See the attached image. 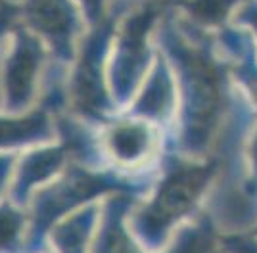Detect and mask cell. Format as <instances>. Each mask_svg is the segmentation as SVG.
Returning <instances> with one entry per match:
<instances>
[{
  "label": "cell",
  "mask_w": 257,
  "mask_h": 253,
  "mask_svg": "<svg viewBox=\"0 0 257 253\" xmlns=\"http://www.w3.org/2000/svg\"><path fill=\"white\" fill-rule=\"evenodd\" d=\"M215 173V161L173 159L146 203L128 211L127 228L135 242L146 251L169 245L175 230L192 222L190 217L200 209Z\"/></svg>",
  "instance_id": "cell-1"
},
{
  "label": "cell",
  "mask_w": 257,
  "mask_h": 253,
  "mask_svg": "<svg viewBox=\"0 0 257 253\" xmlns=\"http://www.w3.org/2000/svg\"><path fill=\"white\" fill-rule=\"evenodd\" d=\"M135 188H139V184L123 177L90 173L86 169H69L62 179L54 180L48 188H39L31 198L29 230L23 253H44V243L54 226L75 211L90 205L94 198L115 190L128 194Z\"/></svg>",
  "instance_id": "cell-2"
},
{
  "label": "cell",
  "mask_w": 257,
  "mask_h": 253,
  "mask_svg": "<svg viewBox=\"0 0 257 253\" xmlns=\"http://www.w3.org/2000/svg\"><path fill=\"white\" fill-rule=\"evenodd\" d=\"M177 63L182 88V148L200 156L209 146L221 119L223 77L219 65L204 50L184 46L179 50Z\"/></svg>",
  "instance_id": "cell-3"
},
{
  "label": "cell",
  "mask_w": 257,
  "mask_h": 253,
  "mask_svg": "<svg viewBox=\"0 0 257 253\" xmlns=\"http://www.w3.org/2000/svg\"><path fill=\"white\" fill-rule=\"evenodd\" d=\"M133 201L128 198H111L102 207L96 234L92 238L90 253H161L142 249L127 228L128 211ZM213 222L204 215L202 219L184 224L173 236L169 251L163 253H213Z\"/></svg>",
  "instance_id": "cell-4"
},
{
  "label": "cell",
  "mask_w": 257,
  "mask_h": 253,
  "mask_svg": "<svg viewBox=\"0 0 257 253\" xmlns=\"http://www.w3.org/2000/svg\"><path fill=\"white\" fill-rule=\"evenodd\" d=\"M154 23L150 10L139 12L127 21L121 33L111 65V83L117 86V94L127 96L137 88L144 71H148V46L146 35Z\"/></svg>",
  "instance_id": "cell-5"
},
{
  "label": "cell",
  "mask_w": 257,
  "mask_h": 253,
  "mask_svg": "<svg viewBox=\"0 0 257 253\" xmlns=\"http://www.w3.org/2000/svg\"><path fill=\"white\" fill-rule=\"evenodd\" d=\"M100 146L106 156L119 167L139 169L152 161L160 146V135L144 119H121L113 121L104 131Z\"/></svg>",
  "instance_id": "cell-6"
},
{
  "label": "cell",
  "mask_w": 257,
  "mask_h": 253,
  "mask_svg": "<svg viewBox=\"0 0 257 253\" xmlns=\"http://www.w3.org/2000/svg\"><path fill=\"white\" fill-rule=\"evenodd\" d=\"M64 163V156L60 150H41L35 152L25 159L20 167V173L14 180L10 192V200L25 207L37 192V186L50 179L58 173V169Z\"/></svg>",
  "instance_id": "cell-7"
},
{
  "label": "cell",
  "mask_w": 257,
  "mask_h": 253,
  "mask_svg": "<svg viewBox=\"0 0 257 253\" xmlns=\"http://www.w3.org/2000/svg\"><path fill=\"white\" fill-rule=\"evenodd\" d=\"M102 207L86 205L75 211L67 219L58 222L50 232V242L58 253H86L92 242V232L96 230Z\"/></svg>",
  "instance_id": "cell-8"
},
{
  "label": "cell",
  "mask_w": 257,
  "mask_h": 253,
  "mask_svg": "<svg viewBox=\"0 0 257 253\" xmlns=\"http://www.w3.org/2000/svg\"><path fill=\"white\" fill-rule=\"evenodd\" d=\"M177 100L179 98L175 92V83L169 73V67L163 62H158L142 90L140 100L137 102V111L140 113L137 117H142L144 121H167L179 104Z\"/></svg>",
  "instance_id": "cell-9"
},
{
  "label": "cell",
  "mask_w": 257,
  "mask_h": 253,
  "mask_svg": "<svg viewBox=\"0 0 257 253\" xmlns=\"http://www.w3.org/2000/svg\"><path fill=\"white\" fill-rule=\"evenodd\" d=\"M50 123L44 109H37L27 115H0V148L29 146L48 140Z\"/></svg>",
  "instance_id": "cell-10"
},
{
  "label": "cell",
  "mask_w": 257,
  "mask_h": 253,
  "mask_svg": "<svg viewBox=\"0 0 257 253\" xmlns=\"http://www.w3.org/2000/svg\"><path fill=\"white\" fill-rule=\"evenodd\" d=\"M29 215L14 201H0V253H23Z\"/></svg>",
  "instance_id": "cell-11"
},
{
  "label": "cell",
  "mask_w": 257,
  "mask_h": 253,
  "mask_svg": "<svg viewBox=\"0 0 257 253\" xmlns=\"http://www.w3.org/2000/svg\"><path fill=\"white\" fill-rule=\"evenodd\" d=\"M240 4L242 0H186L184 10L198 25L215 27L223 25L230 12H234Z\"/></svg>",
  "instance_id": "cell-12"
},
{
  "label": "cell",
  "mask_w": 257,
  "mask_h": 253,
  "mask_svg": "<svg viewBox=\"0 0 257 253\" xmlns=\"http://www.w3.org/2000/svg\"><path fill=\"white\" fill-rule=\"evenodd\" d=\"M221 245L228 253H257V236L228 234L221 238Z\"/></svg>",
  "instance_id": "cell-13"
},
{
  "label": "cell",
  "mask_w": 257,
  "mask_h": 253,
  "mask_svg": "<svg viewBox=\"0 0 257 253\" xmlns=\"http://www.w3.org/2000/svg\"><path fill=\"white\" fill-rule=\"evenodd\" d=\"M12 159L0 158V196L4 194V190L8 188L10 182V171H12Z\"/></svg>",
  "instance_id": "cell-14"
},
{
  "label": "cell",
  "mask_w": 257,
  "mask_h": 253,
  "mask_svg": "<svg viewBox=\"0 0 257 253\" xmlns=\"http://www.w3.org/2000/svg\"><path fill=\"white\" fill-rule=\"evenodd\" d=\"M240 16H242L244 21L249 23L251 29H255V33H257V2L251 0L247 6H242V14H240Z\"/></svg>",
  "instance_id": "cell-15"
},
{
  "label": "cell",
  "mask_w": 257,
  "mask_h": 253,
  "mask_svg": "<svg viewBox=\"0 0 257 253\" xmlns=\"http://www.w3.org/2000/svg\"><path fill=\"white\" fill-rule=\"evenodd\" d=\"M251 234H253V236H257V226L253 228V230H251Z\"/></svg>",
  "instance_id": "cell-16"
},
{
  "label": "cell",
  "mask_w": 257,
  "mask_h": 253,
  "mask_svg": "<svg viewBox=\"0 0 257 253\" xmlns=\"http://www.w3.org/2000/svg\"><path fill=\"white\" fill-rule=\"evenodd\" d=\"M0 23H2V21H0Z\"/></svg>",
  "instance_id": "cell-17"
}]
</instances>
